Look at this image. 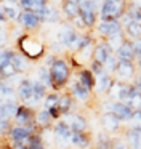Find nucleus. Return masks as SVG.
Segmentation results:
<instances>
[{
  "instance_id": "obj_19",
  "label": "nucleus",
  "mask_w": 141,
  "mask_h": 149,
  "mask_svg": "<svg viewBox=\"0 0 141 149\" xmlns=\"http://www.w3.org/2000/svg\"><path fill=\"white\" fill-rule=\"evenodd\" d=\"M18 109L19 106L15 103V101H6V103H3V106L0 107V117L2 119H15L16 114H18Z\"/></svg>"
},
{
  "instance_id": "obj_48",
  "label": "nucleus",
  "mask_w": 141,
  "mask_h": 149,
  "mask_svg": "<svg viewBox=\"0 0 141 149\" xmlns=\"http://www.w3.org/2000/svg\"><path fill=\"white\" fill-rule=\"evenodd\" d=\"M48 112H50V116H51V119H59V116H61V111H59V107H51V109H48Z\"/></svg>"
},
{
  "instance_id": "obj_8",
  "label": "nucleus",
  "mask_w": 141,
  "mask_h": 149,
  "mask_svg": "<svg viewBox=\"0 0 141 149\" xmlns=\"http://www.w3.org/2000/svg\"><path fill=\"white\" fill-rule=\"evenodd\" d=\"M19 47L22 48L24 55H27L29 58H37V56H40L42 50H43V47L40 43H37L35 40H32L31 37H22L21 42H19Z\"/></svg>"
},
{
  "instance_id": "obj_47",
  "label": "nucleus",
  "mask_w": 141,
  "mask_h": 149,
  "mask_svg": "<svg viewBox=\"0 0 141 149\" xmlns=\"http://www.w3.org/2000/svg\"><path fill=\"white\" fill-rule=\"evenodd\" d=\"M133 48H135V56L141 59V39H138L136 42L133 43Z\"/></svg>"
},
{
  "instance_id": "obj_42",
  "label": "nucleus",
  "mask_w": 141,
  "mask_h": 149,
  "mask_svg": "<svg viewBox=\"0 0 141 149\" xmlns=\"http://www.w3.org/2000/svg\"><path fill=\"white\" fill-rule=\"evenodd\" d=\"M15 95V88L11 85L5 84V82H0V96L2 98H11Z\"/></svg>"
},
{
  "instance_id": "obj_28",
  "label": "nucleus",
  "mask_w": 141,
  "mask_h": 149,
  "mask_svg": "<svg viewBox=\"0 0 141 149\" xmlns=\"http://www.w3.org/2000/svg\"><path fill=\"white\" fill-rule=\"evenodd\" d=\"M112 148V139L107 136V133L101 132L96 138V149H111Z\"/></svg>"
},
{
  "instance_id": "obj_52",
  "label": "nucleus",
  "mask_w": 141,
  "mask_h": 149,
  "mask_svg": "<svg viewBox=\"0 0 141 149\" xmlns=\"http://www.w3.org/2000/svg\"><path fill=\"white\" fill-rule=\"evenodd\" d=\"M15 149H29L26 144H21V146H15Z\"/></svg>"
},
{
  "instance_id": "obj_12",
  "label": "nucleus",
  "mask_w": 141,
  "mask_h": 149,
  "mask_svg": "<svg viewBox=\"0 0 141 149\" xmlns=\"http://www.w3.org/2000/svg\"><path fill=\"white\" fill-rule=\"evenodd\" d=\"M54 136L58 138V141L59 143H69L70 138H72V130H70V127L67 125L64 120H59V122L54 125Z\"/></svg>"
},
{
  "instance_id": "obj_30",
  "label": "nucleus",
  "mask_w": 141,
  "mask_h": 149,
  "mask_svg": "<svg viewBox=\"0 0 141 149\" xmlns=\"http://www.w3.org/2000/svg\"><path fill=\"white\" fill-rule=\"evenodd\" d=\"M58 107H59V111H61V114H63V116L69 114V109L72 107V98H70L69 95H64V96H61Z\"/></svg>"
},
{
  "instance_id": "obj_26",
  "label": "nucleus",
  "mask_w": 141,
  "mask_h": 149,
  "mask_svg": "<svg viewBox=\"0 0 141 149\" xmlns=\"http://www.w3.org/2000/svg\"><path fill=\"white\" fill-rule=\"evenodd\" d=\"M112 84H114V82L111 80V77L104 72L103 75H99V77H98V85H96V88H98V91H101V93H103V91H104V93L107 91V93H109L111 88H112Z\"/></svg>"
},
{
  "instance_id": "obj_43",
  "label": "nucleus",
  "mask_w": 141,
  "mask_h": 149,
  "mask_svg": "<svg viewBox=\"0 0 141 149\" xmlns=\"http://www.w3.org/2000/svg\"><path fill=\"white\" fill-rule=\"evenodd\" d=\"M130 128H141V109L135 111L133 119L130 120Z\"/></svg>"
},
{
  "instance_id": "obj_21",
  "label": "nucleus",
  "mask_w": 141,
  "mask_h": 149,
  "mask_svg": "<svg viewBox=\"0 0 141 149\" xmlns=\"http://www.w3.org/2000/svg\"><path fill=\"white\" fill-rule=\"evenodd\" d=\"M19 3L24 8V11H32V13H38L48 5L47 0H21Z\"/></svg>"
},
{
  "instance_id": "obj_17",
  "label": "nucleus",
  "mask_w": 141,
  "mask_h": 149,
  "mask_svg": "<svg viewBox=\"0 0 141 149\" xmlns=\"http://www.w3.org/2000/svg\"><path fill=\"white\" fill-rule=\"evenodd\" d=\"M37 15H38V18H40V21H45V23H56V21L59 19L58 10L54 7H51V5H47V7H45L43 10H40Z\"/></svg>"
},
{
  "instance_id": "obj_10",
  "label": "nucleus",
  "mask_w": 141,
  "mask_h": 149,
  "mask_svg": "<svg viewBox=\"0 0 141 149\" xmlns=\"http://www.w3.org/2000/svg\"><path fill=\"white\" fill-rule=\"evenodd\" d=\"M98 31L103 36L115 37L119 34H122V24L119 21H101V24L98 26Z\"/></svg>"
},
{
  "instance_id": "obj_22",
  "label": "nucleus",
  "mask_w": 141,
  "mask_h": 149,
  "mask_svg": "<svg viewBox=\"0 0 141 149\" xmlns=\"http://www.w3.org/2000/svg\"><path fill=\"white\" fill-rule=\"evenodd\" d=\"M70 143H72L75 148L85 149L90 146V136L87 132H72V138H70Z\"/></svg>"
},
{
  "instance_id": "obj_55",
  "label": "nucleus",
  "mask_w": 141,
  "mask_h": 149,
  "mask_svg": "<svg viewBox=\"0 0 141 149\" xmlns=\"http://www.w3.org/2000/svg\"><path fill=\"white\" fill-rule=\"evenodd\" d=\"M54 2H59V0H54Z\"/></svg>"
},
{
  "instance_id": "obj_46",
  "label": "nucleus",
  "mask_w": 141,
  "mask_h": 149,
  "mask_svg": "<svg viewBox=\"0 0 141 149\" xmlns=\"http://www.w3.org/2000/svg\"><path fill=\"white\" fill-rule=\"evenodd\" d=\"M127 143H124L122 139H112V148L111 149H127Z\"/></svg>"
},
{
  "instance_id": "obj_37",
  "label": "nucleus",
  "mask_w": 141,
  "mask_h": 149,
  "mask_svg": "<svg viewBox=\"0 0 141 149\" xmlns=\"http://www.w3.org/2000/svg\"><path fill=\"white\" fill-rule=\"evenodd\" d=\"M51 120H53V119H51V116H50V112H48V109H45V107L37 114V123H38V125H42V127H47L48 123L51 122Z\"/></svg>"
},
{
  "instance_id": "obj_51",
  "label": "nucleus",
  "mask_w": 141,
  "mask_h": 149,
  "mask_svg": "<svg viewBox=\"0 0 141 149\" xmlns=\"http://www.w3.org/2000/svg\"><path fill=\"white\" fill-rule=\"evenodd\" d=\"M3 21H6V15H5V11H3V8L0 7V23H3Z\"/></svg>"
},
{
  "instance_id": "obj_54",
  "label": "nucleus",
  "mask_w": 141,
  "mask_h": 149,
  "mask_svg": "<svg viewBox=\"0 0 141 149\" xmlns=\"http://www.w3.org/2000/svg\"><path fill=\"white\" fill-rule=\"evenodd\" d=\"M6 2H16V0H6ZM19 2H21V0H19Z\"/></svg>"
},
{
  "instance_id": "obj_32",
  "label": "nucleus",
  "mask_w": 141,
  "mask_h": 149,
  "mask_svg": "<svg viewBox=\"0 0 141 149\" xmlns=\"http://www.w3.org/2000/svg\"><path fill=\"white\" fill-rule=\"evenodd\" d=\"M80 18H82V21L85 23V27L95 26V21H96L95 11H80Z\"/></svg>"
},
{
  "instance_id": "obj_44",
  "label": "nucleus",
  "mask_w": 141,
  "mask_h": 149,
  "mask_svg": "<svg viewBox=\"0 0 141 149\" xmlns=\"http://www.w3.org/2000/svg\"><path fill=\"white\" fill-rule=\"evenodd\" d=\"M11 130V122L6 119H2L0 117V135H5V133H10Z\"/></svg>"
},
{
  "instance_id": "obj_24",
  "label": "nucleus",
  "mask_w": 141,
  "mask_h": 149,
  "mask_svg": "<svg viewBox=\"0 0 141 149\" xmlns=\"http://www.w3.org/2000/svg\"><path fill=\"white\" fill-rule=\"evenodd\" d=\"M79 82H80V84H82L85 88L91 90V88L96 85V82H95V74H93L91 71H88V69H83V71H80V74H79Z\"/></svg>"
},
{
  "instance_id": "obj_3",
  "label": "nucleus",
  "mask_w": 141,
  "mask_h": 149,
  "mask_svg": "<svg viewBox=\"0 0 141 149\" xmlns=\"http://www.w3.org/2000/svg\"><path fill=\"white\" fill-rule=\"evenodd\" d=\"M106 112H114L115 116L119 117L120 122H130V120L133 119L135 111L131 109L127 103H119V101H115V103L106 104Z\"/></svg>"
},
{
  "instance_id": "obj_39",
  "label": "nucleus",
  "mask_w": 141,
  "mask_h": 149,
  "mask_svg": "<svg viewBox=\"0 0 141 149\" xmlns=\"http://www.w3.org/2000/svg\"><path fill=\"white\" fill-rule=\"evenodd\" d=\"M38 80H40L42 84H45V85H53L50 69H47V68H40V69H38Z\"/></svg>"
},
{
  "instance_id": "obj_31",
  "label": "nucleus",
  "mask_w": 141,
  "mask_h": 149,
  "mask_svg": "<svg viewBox=\"0 0 141 149\" xmlns=\"http://www.w3.org/2000/svg\"><path fill=\"white\" fill-rule=\"evenodd\" d=\"M13 56H15V53H13L11 50H2V52H0V71H2L3 68H6L8 64H11Z\"/></svg>"
},
{
  "instance_id": "obj_14",
  "label": "nucleus",
  "mask_w": 141,
  "mask_h": 149,
  "mask_svg": "<svg viewBox=\"0 0 141 149\" xmlns=\"http://www.w3.org/2000/svg\"><path fill=\"white\" fill-rule=\"evenodd\" d=\"M18 95L22 101L29 103V101L32 100V96H34V82H31L29 79L21 80V84H19V87H18Z\"/></svg>"
},
{
  "instance_id": "obj_20",
  "label": "nucleus",
  "mask_w": 141,
  "mask_h": 149,
  "mask_svg": "<svg viewBox=\"0 0 141 149\" xmlns=\"http://www.w3.org/2000/svg\"><path fill=\"white\" fill-rule=\"evenodd\" d=\"M141 139V128H128L125 133V143L130 149H136Z\"/></svg>"
},
{
  "instance_id": "obj_23",
  "label": "nucleus",
  "mask_w": 141,
  "mask_h": 149,
  "mask_svg": "<svg viewBox=\"0 0 141 149\" xmlns=\"http://www.w3.org/2000/svg\"><path fill=\"white\" fill-rule=\"evenodd\" d=\"M43 98H47V87H45V84H42L40 80H35L34 82V96L29 101V104H37V103H40V100H43Z\"/></svg>"
},
{
  "instance_id": "obj_40",
  "label": "nucleus",
  "mask_w": 141,
  "mask_h": 149,
  "mask_svg": "<svg viewBox=\"0 0 141 149\" xmlns=\"http://www.w3.org/2000/svg\"><path fill=\"white\" fill-rule=\"evenodd\" d=\"M125 15L130 18V21H136V23H141V7H138V5H133V7H131Z\"/></svg>"
},
{
  "instance_id": "obj_34",
  "label": "nucleus",
  "mask_w": 141,
  "mask_h": 149,
  "mask_svg": "<svg viewBox=\"0 0 141 149\" xmlns=\"http://www.w3.org/2000/svg\"><path fill=\"white\" fill-rule=\"evenodd\" d=\"M26 146H27L29 149H45L40 135H35V133H32V136L27 139V144Z\"/></svg>"
},
{
  "instance_id": "obj_45",
  "label": "nucleus",
  "mask_w": 141,
  "mask_h": 149,
  "mask_svg": "<svg viewBox=\"0 0 141 149\" xmlns=\"http://www.w3.org/2000/svg\"><path fill=\"white\" fill-rule=\"evenodd\" d=\"M0 74H2V77H3V79L11 77V75H15V74H16V69H15V66H13V64H8L6 68H3L2 71H0Z\"/></svg>"
},
{
  "instance_id": "obj_49",
  "label": "nucleus",
  "mask_w": 141,
  "mask_h": 149,
  "mask_svg": "<svg viewBox=\"0 0 141 149\" xmlns=\"http://www.w3.org/2000/svg\"><path fill=\"white\" fill-rule=\"evenodd\" d=\"M5 42H6V34H5V31L0 27V47H2Z\"/></svg>"
},
{
  "instance_id": "obj_35",
  "label": "nucleus",
  "mask_w": 141,
  "mask_h": 149,
  "mask_svg": "<svg viewBox=\"0 0 141 149\" xmlns=\"http://www.w3.org/2000/svg\"><path fill=\"white\" fill-rule=\"evenodd\" d=\"M2 8H3V11H5L6 18H10V19H19V16H21L19 11H18V8L13 7V5H10V3H3Z\"/></svg>"
},
{
  "instance_id": "obj_5",
  "label": "nucleus",
  "mask_w": 141,
  "mask_h": 149,
  "mask_svg": "<svg viewBox=\"0 0 141 149\" xmlns=\"http://www.w3.org/2000/svg\"><path fill=\"white\" fill-rule=\"evenodd\" d=\"M80 39H82V37L77 36V32L74 29H70L69 26H63L61 31H59V34H58V40H59L64 47L74 48V50H79Z\"/></svg>"
},
{
  "instance_id": "obj_27",
  "label": "nucleus",
  "mask_w": 141,
  "mask_h": 149,
  "mask_svg": "<svg viewBox=\"0 0 141 149\" xmlns=\"http://www.w3.org/2000/svg\"><path fill=\"white\" fill-rule=\"evenodd\" d=\"M72 95L77 98V100H80V101H87V100H88V96H90V90H88V88H85L79 82V84H75L72 87Z\"/></svg>"
},
{
  "instance_id": "obj_16",
  "label": "nucleus",
  "mask_w": 141,
  "mask_h": 149,
  "mask_svg": "<svg viewBox=\"0 0 141 149\" xmlns=\"http://www.w3.org/2000/svg\"><path fill=\"white\" fill-rule=\"evenodd\" d=\"M19 23L22 24L27 29H35V27L40 24V18L37 13H32V11H22L21 16H19Z\"/></svg>"
},
{
  "instance_id": "obj_9",
  "label": "nucleus",
  "mask_w": 141,
  "mask_h": 149,
  "mask_svg": "<svg viewBox=\"0 0 141 149\" xmlns=\"http://www.w3.org/2000/svg\"><path fill=\"white\" fill-rule=\"evenodd\" d=\"M64 122L70 127L72 132H85L87 127H88V122L83 116H79V114H66L64 116Z\"/></svg>"
},
{
  "instance_id": "obj_11",
  "label": "nucleus",
  "mask_w": 141,
  "mask_h": 149,
  "mask_svg": "<svg viewBox=\"0 0 141 149\" xmlns=\"http://www.w3.org/2000/svg\"><path fill=\"white\" fill-rule=\"evenodd\" d=\"M101 123H103V128L109 133H115L120 128V120H119V117L115 116L114 112H104L103 114Z\"/></svg>"
},
{
  "instance_id": "obj_41",
  "label": "nucleus",
  "mask_w": 141,
  "mask_h": 149,
  "mask_svg": "<svg viewBox=\"0 0 141 149\" xmlns=\"http://www.w3.org/2000/svg\"><path fill=\"white\" fill-rule=\"evenodd\" d=\"M117 66H119L117 55H111L107 58V61L104 63V71L106 72H114V71H117Z\"/></svg>"
},
{
  "instance_id": "obj_1",
  "label": "nucleus",
  "mask_w": 141,
  "mask_h": 149,
  "mask_svg": "<svg viewBox=\"0 0 141 149\" xmlns=\"http://www.w3.org/2000/svg\"><path fill=\"white\" fill-rule=\"evenodd\" d=\"M124 15V0H104L101 5L103 21H117Z\"/></svg>"
},
{
  "instance_id": "obj_4",
  "label": "nucleus",
  "mask_w": 141,
  "mask_h": 149,
  "mask_svg": "<svg viewBox=\"0 0 141 149\" xmlns=\"http://www.w3.org/2000/svg\"><path fill=\"white\" fill-rule=\"evenodd\" d=\"M135 91L136 90H135L133 85H127V84H124V82H114L109 95H111V98H114L115 101H119V103H127L128 98H130Z\"/></svg>"
},
{
  "instance_id": "obj_38",
  "label": "nucleus",
  "mask_w": 141,
  "mask_h": 149,
  "mask_svg": "<svg viewBox=\"0 0 141 149\" xmlns=\"http://www.w3.org/2000/svg\"><path fill=\"white\" fill-rule=\"evenodd\" d=\"M59 100L61 96L56 93H50L47 95V98H45V109H51V107H56L58 104H59Z\"/></svg>"
},
{
  "instance_id": "obj_6",
  "label": "nucleus",
  "mask_w": 141,
  "mask_h": 149,
  "mask_svg": "<svg viewBox=\"0 0 141 149\" xmlns=\"http://www.w3.org/2000/svg\"><path fill=\"white\" fill-rule=\"evenodd\" d=\"M32 133H34V130L27 128V127L15 125V127H11V130H10L8 135H10V138H11V141H13V146H21L31 138Z\"/></svg>"
},
{
  "instance_id": "obj_53",
  "label": "nucleus",
  "mask_w": 141,
  "mask_h": 149,
  "mask_svg": "<svg viewBox=\"0 0 141 149\" xmlns=\"http://www.w3.org/2000/svg\"><path fill=\"white\" fill-rule=\"evenodd\" d=\"M69 2H74V3H79L80 0H69Z\"/></svg>"
},
{
  "instance_id": "obj_7",
  "label": "nucleus",
  "mask_w": 141,
  "mask_h": 149,
  "mask_svg": "<svg viewBox=\"0 0 141 149\" xmlns=\"http://www.w3.org/2000/svg\"><path fill=\"white\" fill-rule=\"evenodd\" d=\"M15 120H16L18 125L27 127V128H31V130H34V127H35V123H34V112H32V109H31V107H27V106H19Z\"/></svg>"
},
{
  "instance_id": "obj_15",
  "label": "nucleus",
  "mask_w": 141,
  "mask_h": 149,
  "mask_svg": "<svg viewBox=\"0 0 141 149\" xmlns=\"http://www.w3.org/2000/svg\"><path fill=\"white\" fill-rule=\"evenodd\" d=\"M112 55V48L109 43H99L98 47L95 48V52H93V58H95V61L101 63L103 66H104V63L107 61V58Z\"/></svg>"
},
{
  "instance_id": "obj_25",
  "label": "nucleus",
  "mask_w": 141,
  "mask_h": 149,
  "mask_svg": "<svg viewBox=\"0 0 141 149\" xmlns=\"http://www.w3.org/2000/svg\"><path fill=\"white\" fill-rule=\"evenodd\" d=\"M63 11L67 18L74 19V18H77V15H80V7H79V3H74V2L66 0L63 3Z\"/></svg>"
},
{
  "instance_id": "obj_36",
  "label": "nucleus",
  "mask_w": 141,
  "mask_h": 149,
  "mask_svg": "<svg viewBox=\"0 0 141 149\" xmlns=\"http://www.w3.org/2000/svg\"><path fill=\"white\" fill-rule=\"evenodd\" d=\"M127 104H128V106H130L133 111H140V109H141V93L135 91V93L131 95L130 98H128Z\"/></svg>"
},
{
  "instance_id": "obj_13",
  "label": "nucleus",
  "mask_w": 141,
  "mask_h": 149,
  "mask_svg": "<svg viewBox=\"0 0 141 149\" xmlns=\"http://www.w3.org/2000/svg\"><path fill=\"white\" fill-rule=\"evenodd\" d=\"M115 55H117L119 61H131L135 58V48H133V43L125 40L122 45L117 47L115 50Z\"/></svg>"
},
{
  "instance_id": "obj_2",
  "label": "nucleus",
  "mask_w": 141,
  "mask_h": 149,
  "mask_svg": "<svg viewBox=\"0 0 141 149\" xmlns=\"http://www.w3.org/2000/svg\"><path fill=\"white\" fill-rule=\"evenodd\" d=\"M50 72H51V82L56 87H63L69 79V66L63 59H56V61L51 63Z\"/></svg>"
},
{
  "instance_id": "obj_33",
  "label": "nucleus",
  "mask_w": 141,
  "mask_h": 149,
  "mask_svg": "<svg viewBox=\"0 0 141 149\" xmlns=\"http://www.w3.org/2000/svg\"><path fill=\"white\" fill-rule=\"evenodd\" d=\"M11 64L15 66V69H16V72H22V71H26L27 69V61H26L22 56H19V55H15L13 56V61H11Z\"/></svg>"
},
{
  "instance_id": "obj_50",
  "label": "nucleus",
  "mask_w": 141,
  "mask_h": 149,
  "mask_svg": "<svg viewBox=\"0 0 141 149\" xmlns=\"http://www.w3.org/2000/svg\"><path fill=\"white\" fill-rule=\"evenodd\" d=\"M133 87H135V90H136L138 93H141V79H138V80H136V84H135Z\"/></svg>"
},
{
  "instance_id": "obj_29",
  "label": "nucleus",
  "mask_w": 141,
  "mask_h": 149,
  "mask_svg": "<svg viewBox=\"0 0 141 149\" xmlns=\"http://www.w3.org/2000/svg\"><path fill=\"white\" fill-rule=\"evenodd\" d=\"M125 29H127V34L130 37H133V39H141V23H136V21H131V23H128L127 26H125Z\"/></svg>"
},
{
  "instance_id": "obj_18",
  "label": "nucleus",
  "mask_w": 141,
  "mask_h": 149,
  "mask_svg": "<svg viewBox=\"0 0 141 149\" xmlns=\"http://www.w3.org/2000/svg\"><path fill=\"white\" fill-rule=\"evenodd\" d=\"M117 75L120 79H124V80H127V79H131L135 74V66L131 61H119V66H117Z\"/></svg>"
}]
</instances>
